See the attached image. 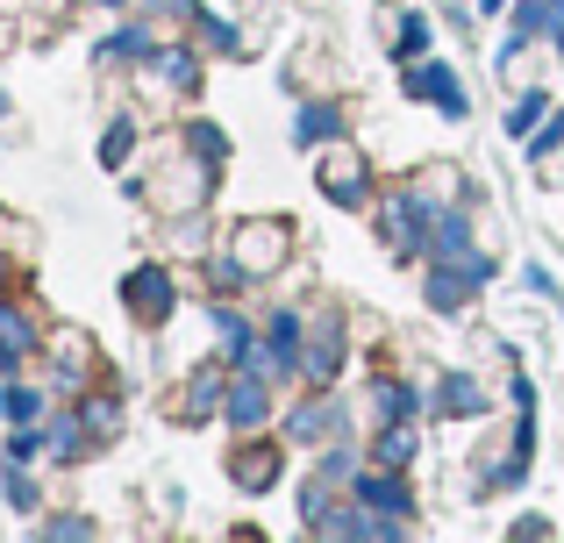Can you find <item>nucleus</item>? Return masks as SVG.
I'll use <instances>...</instances> for the list:
<instances>
[{"label": "nucleus", "mask_w": 564, "mask_h": 543, "mask_svg": "<svg viewBox=\"0 0 564 543\" xmlns=\"http://www.w3.org/2000/svg\"><path fill=\"white\" fill-rule=\"evenodd\" d=\"M279 258H286V229H279V222H258V229L236 237V272H243V279H272Z\"/></svg>", "instance_id": "f257e3e1"}, {"label": "nucleus", "mask_w": 564, "mask_h": 543, "mask_svg": "<svg viewBox=\"0 0 564 543\" xmlns=\"http://www.w3.org/2000/svg\"><path fill=\"white\" fill-rule=\"evenodd\" d=\"M408 94H414V100H436L451 122L465 115V86H457L451 65H414V72H408Z\"/></svg>", "instance_id": "f03ea898"}, {"label": "nucleus", "mask_w": 564, "mask_h": 543, "mask_svg": "<svg viewBox=\"0 0 564 543\" xmlns=\"http://www.w3.org/2000/svg\"><path fill=\"white\" fill-rule=\"evenodd\" d=\"M122 293H129V307H137L143 322H165L172 315V279L165 272H129Z\"/></svg>", "instance_id": "7ed1b4c3"}, {"label": "nucleus", "mask_w": 564, "mask_h": 543, "mask_svg": "<svg viewBox=\"0 0 564 543\" xmlns=\"http://www.w3.org/2000/svg\"><path fill=\"white\" fill-rule=\"evenodd\" d=\"M350 493H358V501L372 508V515H386V522H400V515H408V487L393 479V465H386L379 479H365V473H358V487H350Z\"/></svg>", "instance_id": "20e7f679"}, {"label": "nucleus", "mask_w": 564, "mask_h": 543, "mask_svg": "<svg viewBox=\"0 0 564 543\" xmlns=\"http://www.w3.org/2000/svg\"><path fill=\"white\" fill-rule=\"evenodd\" d=\"M322 194H329L336 208H358L365 200V165L358 158H329V165H322Z\"/></svg>", "instance_id": "39448f33"}, {"label": "nucleus", "mask_w": 564, "mask_h": 543, "mask_svg": "<svg viewBox=\"0 0 564 543\" xmlns=\"http://www.w3.org/2000/svg\"><path fill=\"white\" fill-rule=\"evenodd\" d=\"M264 415H272V401H264V387H258V379H236V387H229V422H243V430H258Z\"/></svg>", "instance_id": "423d86ee"}, {"label": "nucleus", "mask_w": 564, "mask_h": 543, "mask_svg": "<svg viewBox=\"0 0 564 543\" xmlns=\"http://www.w3.org/2000/svg\"><path fill=\"white\" fill-rule=\"evenodd\" d=\"M436 408H443V415H486V393L471 387V379H443Z\"/></svg>", "instance_id": "0eeeda50"}, {"label": "nucleus", "mask_w": 564, "mask_h": 543, "mask_svg": "<svg viewBox=\"0 0 564 543\" xmlns=\"http://www.w3.org/2000/svg\"><path fill=\"white\" fill-rule=\"evenodd\" d=\"M336 358H344V336L322 329V344H307V350H301V372H307V379H329V372H336Z\"/></svg>", "instance_id": "6e6552de"}, {"label": "nucleus", "mask_w": 564, "mask_h": 543, "mask_svg": "<svg viewBox=\"0 0 564 543\" xmlns=\"http://www.w3.org/2000/svg\"><path fill=\"white\" fill-rule=\"evenodd\" d=\"M336 129H344V115H336V108H307L301 122H293V143H301V151H307V143H329Z\"/></svg>", "instance_id": "1a4fd4ad"}, {"label": "nucleus", "mask_w": 564, "mask_h": 543, "mask_svg": "<svg viewBox=\"0 0 564 543\" xmlns=\"http://www.w3.org/2000/svg\"><path fill=\"white\" fill-rule=\"evenodd\" d=\"M336 415H344V408H336V401H307V408H293V436H301V444H307V436H322V430H329Z\"/></svg>", "instance_id": "9d476101"}, {"label": "nucleus", "mask_w": 564, "mask_h": 543, "mask_svg": "<svg viewBox=\"0 0 564 543\" xmlns=\"http://www.w3.org/2000/svg\"><path fill=\"white\" fill-rule=\"evenodd\" d=\"M215 393H221V379L200 372V379H193V401L180 408V415H186V422H207V415H215Z\"/></svg>", "instance_id": "9b49d317"}, {"label": "nucleus", "mask_w": 564, "mask_h": 543, "mask_svg": "<svg viewBox=\"0 0 564 543\" xmlns=\"http://www.w3.org/2000/svg\"><path fill=\"white\" fill-rule=\"evenodd\" d=\"M414 450H422V444H414V430H386V436H379V465H393V473L414 458Z\"/></svg>", "instance_id": "f8f14e48"}, {"label": "nucleus", "mask_w": 564, "mask_h": 543, "mask_svg": "<svg viewBox=\"0 0 564 543\" xmlns=\"http://www.w3.org/2000/svg\"><path fill=\"white\" fill-rule=\"evenodd\" d=\"M543 108H551V100H543V94H522V100H514V108H508V137H529Z\"/></svg>", "instance_id": "ddd939ff"}, {"label": "nucleus", "mask_w": 564, "mask_h": 543, "mask_svg": "<svg viewBox=\"0 0 564 543\" xmlns=\"http://www.w3.org/2000/svg\"><path fill=\"white\" fill-rule=\"evenodd\" d=\"M186 151H200V158H229V143H221V129L186 122Z\"/></svg>", "instance_id": "4468645a"}, {"label": "nucleus", "mask_w": 564, "mask_h": 543, "mask_svg": "<svg viewBox=\"0 0 564 543\" xmlns=\"http://www.w3.org/2000/svg\"><path fill=\"white\" fill-rule=\"evenodd\" d=\"M193 22H200V43H207V51H236V29L221 22V14H193Z\"/></svg>", "instance_id": "2eb2a0df"}, {"label": "nucleus", "mask_w": 564, "mask_h": 543, "mask_svg": "<svg viewBox=\"0 0 564 543\" xmlns=\"http://www.w3.org/2000/svg\"><path fill=\"white\" fill-rule=\"evenodd\" d=\"M429 51V14H408L400 22V57H422Z\"/></svg>", "instance_id": "dca6fc26"}, {"label": "nucleus", "mask_w": 564, "mask_h": 543, "mask_svg": "<svg viewBox=\"0 0 564 543\" xmlns=\"http://www.w3.org/2000/svg\"><path fill=\"white\" fill-rule=\"evenodd\" d=\"M414 408H422V401H414V393H408V387H379V415H386V422H400V415H414Z\"/></svg>", "instance_id": "f3484780"}, {"label": "nucleus", "mask_w": 564, "mask_h": 543, "mask_svg": "<svg viewBox=\"0 0 564 543\" xmlns=\"http://www.w3.org/2000/svg\"><path fill=\"white\" fill-rule=\"evenodd\" d=\"M0 415L29 422V415H36V393H29V387H8V393H0Z\"/></svg>", "instance_id": "a211bd4d"}, {"label": "nucleus", "mask_w": 564, "mask_h": 543, "mask_svg": "<svg viewBox=\"0 0 564 543\" xmlns=\"http://www.w3.org/2000/svg\"><path fill=\"white\" fill-rule=\"evenodd\" d=\"M129 158V122H115L108 137H100V165H122Z\"/></svg>", "instance_id": "6ab92c4d"}, {"label": "nucleus", "mask_w": 564, "mask_h": 543, "mask_svg": "<svg viewBox=\"0 0 564 543\" xmlns=\"http://www.w3.org/2000/svg\"><path fill=\"white\" fill-rule=\"evenodd\" d=\"M86 430L108 436V430H115V401H86Z\"/></svg>", "instance_id": "aec40b11"}, {"label": "nucleus", "mask_w": 564, "mask_h": 543, "mask_svg": "<svg viewBox=\"0 0 564 543\" xmlns=\"http://www.w3.org/2000/svg\"><path fill=\"white\" fill-rule=\"evenodd\" d=\"M100 8H122V0H100Z\"/></svg>", "instance_id": "412c9836"}, {"label": "nucleus", "mask_w": 564, "mask_h": 543, "mask_svg": "<svg viewBox=\"0 0 564 543\" xmlns=\"http://www.w3.org/2000/svg\"><path fill=\"white\" fill-rule=\"evenodd\" d=\"M557 43H564V22H557Z\"/></svg>", "instance_id": "4be33fe9"}]
</instances>
